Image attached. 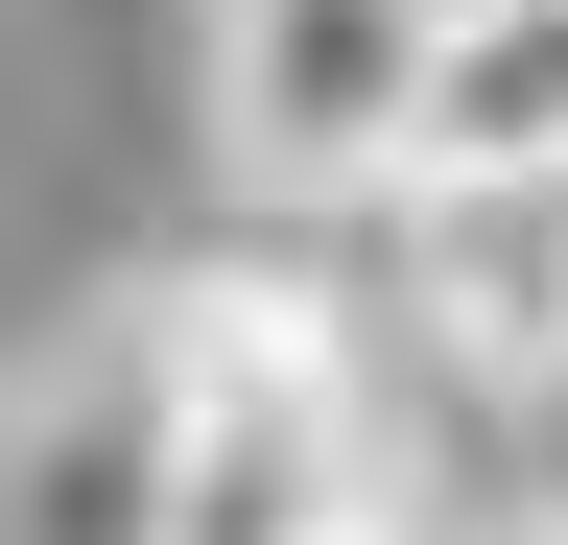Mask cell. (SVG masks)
Masks as SVG:
<instances>
[{
    "label": "cell",
    "mask_w": 568,
    "mask_h": 545,
    "mask_svg": "<svg viewBox=\"0 0 568 545\" xmlns=\"http://www.w3.org/2000/svg\"><path fill=\"white\" fill-rule=\"evenodd\" d=\"M426 24H450V0H190L213 190L284 214V238L379 214V190H403V95H426Z\"/></svg>",
    "instance_id": "7a4b0ae2"
},
{
    "label": "cell",
    "mask_w": 568,
    "mask_h": 545,
    "mask_svg": "<svg viewBox=\"0 0 568 545\" xmlns=\"http://www.w3.org/2000/svg\"><path fill=\"white\" fill-rule=\"evenodd\" d=\"M568 166V0H450L403 95V190H521Z\"/></svg>",
    "instance_id": "277c9868"
},
{
    "label": "cell",
    "mask_w": 568,
    "mask_h": 545,
    "mask_svg": "<svg viewBox=\"0 0 568 545\" xmlns=\"http://www.w3.org/2000/svg\"><path fill=\"white\" fill-rule=\"evenodd\" d=\"M142 332V403H166V498H142V545H355L379 498H426V380L379 261L332 238H213L166 261V285H119Z\"/></svg>",
    "instance_id": "6da1fadb"
},
{
    "label": "cell",
    "mask_w": 568,
    "mask_h": 545,
    "mask_svg": "<svg viewBox=\"0 0 568 545\" xmlns=\"http://www.w3.org/2000/svg\"><path fill=\"white\" fill-rule=\"evenodd\" d=\"M166 498V403H142V332H48V356H0V545H142Z\"/></svg>",
    "instance_id": "3957f363"
},
{
    "label": "cell",
    "mask_w": 568,
    "mask_h": 545,
    "mask_svg": "<svg viewBox=\"0 0 568 545\" xmlns=\"http://www.w3.org/2000/svg\"><path fill=\"white\" fill-rule=\"evenodd\" d=\"M355 545H545V522H521V498H379Z\"/></svg>",
    "instance_id": "5b68a950"
}]
</instances>
